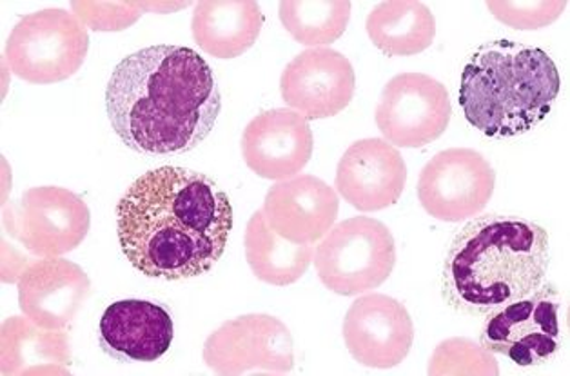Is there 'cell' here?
Wrapping results in <instances>:
<instances>
[{
	"mask_svg": "<svg viewBox=\"0 0 570 376\" xmlns=\"http://www.w3.org/2000/svg\"><path fill=\"white\" fill-rule=\"evenodd\" d=\"M232 229L226 191L207 175L177 166L140 175L117 204L120 248L149 278L200 277L220 260Z\"/></svg>",
	"mask_w": 570,
	"mask_h": 376,
	"instance_id": "cell-1",
	"label": "cell"
},
{
	"mask_svg": "<svg viewBox=\"0 0 570 376\" xmlns=\"http://www.w3.org/2000/svg\"><path fill=\"white\" fill-rule=\"evenodd\" d=\"M106 109L115 133L142 155H183L198 148L217 125L222 93L198 51L158 44L118 62Z\"/></svg>",
	"mask_w": 570,
	"mask_h": 376,
	"instance_id": "cell-2",
	"label": "cell"
},
{
	"mask_svg": "<svg viewBox=\"0 0 570 376\" xmlns=\"http://www.w3.org/2000/svg\"><path fill=\"white\" fill-rule=\"evenodd\" d=\"M551 240L540 224L483 215L456 235L443 263L442 293L454 311L487 317L546 283Z\"/></svg>",
	"mask_w": 570,
	"mask_h": 376,
	"instance_id": "cell-3",
	"label": "cell"
},
{
	"mask_svg": "<svg viewBox=\"0 0 570 376\" xmlns=\"http://www.w3.org/2000/svg\"><path fill=\"white\" fill-rule=\"evenodd\" d=\"M560 90V71L551 55L500 39L472 53L463 68L458 100L469 125L492 139H505L541 125Z\"/></svg>",
	"mask_w": 570,
	"mask_h": 376,
	"instance_id": "cell-4",
	"label": "cell"
},
{
	"mask_svg": "<svg viewBox=\"0 0 570 376\" xmlns=\"http://www.w3.org/2000/svg\"><path fill=\"white\" fill-rule=\"evenodd\" d=\"M396 264V244L385 224L376 218L354 217L330 229L315 253L320 280L344 297L373 291L391 277Z\"/></svg>",
	"mask_w": 570,
	"mask_h": 376,
	"instance_id": "cell-5",
	"label": "cell"
},
{
	"mask_svg": "<svg viewBox=\"0 0 570 376\" xmlns=\"http://www.w3.org/2000/svg\"><path fill=\"white\" fill-rule=\"evenodd\" d=\"M89 36L79 17L60 10H40L22 17L6 44V60L19 79L53 85L73 77L85 65Z\"/></svg>",
	"mask_w": 570,
	"mask_h": 376,
	"instance_id": "cell-6",
	"label": "cell"
},
{
	"mask_svg": "<svg viewBox=\"0 0 570 376\" xmlns=\"http://www.w3.org/2000/svg\"><path fill=\"white\" fill-rule=\"evenodd\" d=\"M561 298L543 283L529 297L487 315L480 342L487 353L511 358L520 367L543 366L561 347Z\"/></svg>",
	"mask_w": 570,
	"mask_h": 376,
	"instance_id": "cell-7",
	"label": "cell"
},
{
	"mask_svg": "<svg viewBox=\"0 0 570 376\" xmlns=\"http://www.w3.org/2000/svg\"><path fill=\"white\" fill-rule=\"evenodd\" d=\"M204 362L218 375H285L295 367L289 329L271 315H244L222 324L204 344Z\"/></svg>",
	"mask_w": 570,
	"mask_h": 376,
	"instance_id": "cell-8",
	"label": "cell"
},
{
	"mask_svg": "<svg viewBox=\"0 0 570 376\" xmlns=\"http://www.w3.org/2000/svg\"><path fill=\"white\" fill-rule=\"evenodd\" d=\"M374 117L389 144L423 148L445 133L453 106L442 82L429 75L402 73L385 85Z\"/></svg>",
	"mask_w": 570,
	"mask_h": 376,
	"instance_id": "cell-9",
	"label": "cell"
},
{
	"mask_svg": "<svg viewBox=\"0 0 570 376\" xmlns=\"http://www.w3.org/2000/svg\"><path fill=\"white\" fill-rule=\"evenodd\" d=\"M497 174L482 154L451 148L434 155L422 169L419 198L423 209L442 222H462L485 209Z\"/></svg>",
	"mask_w": 570,
	"mask_h": 376,
	"instance_id": "cell-10",
	"label": "cell"
},
{
	"mask_svg": "<svg viewBox=\"0 0 570 376\" xmlns=\"http://www.w3.org/2000/svg\"><path fill=\"white\" fill-rule=\"evenodd\" d=\"M91 226L88 204L65 188L28 189L11 214V231L39 257H60L85 243Z\"/></svg>",
	"mask_w": 570,
	"mask_h": 376,
	"instance_id": "cell-11",
	"label": "cell"
},
{
	"mask_svg": "<svg viewBox=\"0 0 570 376\" xmlns=\"http://www.w3.org/2000/svg\"><path fill=\"white\" fill-rule=\"evenodd\" d=\"M356 91V75L345 55L330 48L302 51L285 66L281 93L285 105L307 120L342 113Z\"/></svg>",
	"mask_w": 570,
	"mask_h": 376,
	"instance_id": "cell-12",
	"label": "cell"
},
{
	"mask_svg": "<svg viewBox=\"0 0 570 376\" xmlns=\"http://www.w3.org/2000/svg\"><path fill=\"white\" fill-rule=\"evenodd\" d=\"M342 333L351 357L374 369L402 364L414 342V324L405 306L380 293L351 304Z\"/></svg>",
	"mask_w": 570,
	"mask_h": 376,
	"instance_id": "cell-13",
	"label": "cell"
},
{
	"mask_svg": "<svg viewBox=\"0 0 570 376\" xmlns=\"http://www.w3.org/2000/svg\"><path fill=\"white\" fill-rule=\"evenodd\" d=\"M313 149L309 120L293 109H269L256 115L242 135L247 168L262 179H293L309 164Z\"/></svg>",
	"mask_w": 570,
	"mask_h": 376,
	"instance_id": "cell-14",
	"label": "cell"
},
{
	"mask_svg": "<svg viewBox=\"0 0 570 376\" xmlns=\"http://www.w3.org/2000/svg\"><path fill=\"white\" fill-rule=\"evenodd\" d=\"M407 166L393 144L382 139L354 142L340 159L335 186L358 211H380L399 202Z\"/></svg>",
	"mask_w": 570,
	"mask_h": 376,
	"instance_id": "cell-15",
	"label": "cell"
},
{
	"mask_svg": "<svg viewBox=\"0 0 570 376\" xmlns=\"http://www.w3.org/2000/svg\"><path fill=\"white\" fill-rule=\"evenodd\" d=\"M89 289L91 283L80 266L66 258H45L20 275V309L37 326L59 332L73 323Z\"/></svg>",
	"mask_w": 570,
	"mask_h": 376,
	"instance_id": "cell-16",
	"label": "cell"
},
{
	"mask_svg": "<svg viewBox=\"0 0 570 376\" xmlns=\"http://www.w3.org/2000/svg\"><path fill=\"white\" fill-rule=\"evenodd\" d=\"M338 195L324 180L301 175L281 180L264 202L267 224L293 244H315L330 234L338 217Z\"/></svg>",
	"mask_w": 570,
	"mask_h": 376,
	"instance_id": "cell-17",
	"label": "cell"
},
{
	"mask_svg": "<svg viewBox=\"0 0 570 376\" xmlns=\"http://www.w3.org/2000/svg\"><path fill=\"white\" fill-rule=\"evenodd\" d=\"M100 347L117 360L155 362L173 344V318L148 300H120L100 318Z\"/></svg>",
	"mask_w": 570,
	"mask_h": 376,
	"instance_id": "cell-18",
	"label": "cell"
},
{
	"mask_svg": "<svg viewBox=\"0 0 570 376\" xmlns=\"http://www.w3.org/2000/svg\"><path fill=\"white\" fill-rule=\"evenodd\" d=\"M264 28L261 6L253 0H204L193 13V39L215 59L229 60L252 50Z\"/></svg>",
	"mask_w": 570,
	"mask_h": 376,
	"instance_id": "cell-19",
	"label": "cell"
},
{
	"mask_svg": "<svg viewBox=\"0 0 570 376\" xmlns=\"http://www.w3.org/2000/svg\"><path fill=\"white\" fill-rule=\"evenodd\" d=\"M2 375H68L71 347L62 329H45L26 317L2 324Z\"/></svg>",
	"mask_w": 570,
	"mask_h": 376,
	"instance_id": "cell-20",
	"label": "cell"
},
{
	"mask_svg": "<svg viewBox=\"0 0 570 376\" xmlns=\"http://www.w3.org/2000/svg\"><path fill=\"white\" fill-rule=\"evenodd\" d=\"M371 42L389 57L422 53L436 37V19L416 0H391L371 11L365 22Z\"/></svg>",
	"mask_w": 570,
	"mask_h": 376,
	"instance_id": "cell-21",
	"label": "cell"
},
{
	"mask_svg": "<svg viewBox=\"0 0 570 376\" xmlns=\"http://www.w3.org/2000/svg\"><path fill=\"white\" fill-rule=\"evenodd\" d=\"M315 257L311 244H293L276 234L264 211H256L246 229V258L253 275L271 286H289L304 277Z\"/></svg>",
	"mask_w": 570,
	"mask_h": 376,
	"instance_id": "cell-22",
	"label": "cell"
},
{
	"mask_svg": "<svg viewBox=\"0 0 570 376\" xmlns=\"http://www.w3.org/2000/svg\"><path fill=\"white\" fill-rule=\"evenodd\" d=\"M278 16L301 44L320 48L344 36L351 19L350 0H282Z\"/></svg>",
	"mask_w": 570,
	"mask_h": 376,
	"instance_id": "cell-23",
	"label": "cell"
},
{
	"mask_svg": "<svg viewBox=\"0 0 570 376\" xmlns=\"http://www.w3.org/2000/svg\"><path fill=\"white\" fill-rule=\"evenodd\" d=\"M487 8L492 11L503 24L512 26L518 30H538L543 26L552 24L567 8L566 0H547V2H487Z\"/></svg>",
	"mask_w": 570,
	"mask_h": 376,
	"instance_id": "cell-24",
	"label": "cell"
}]
</instances>
